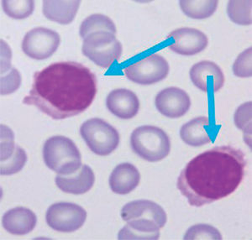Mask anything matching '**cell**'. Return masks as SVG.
Masks as SVG:
<instances>
[{"label": "cell", "instance_id": "obj_2", "mask_svg": "<svg viewBox=\"0 0 252 240\" xmlns=\"http://www.w3.org/2000/svg\"><path fill=\"white\" fill-rule=\"evenodd\" d=\"M247 166L242 150L217 146L187 164L177 187L191 206L201 208L235 192L243 180Z\"/></svg>", "mask_w": 252, "mask_h": 240}, {"label": "cell", "instance_id": "obj_15", "mask_svg": "<svg viewBox=\"0 0 252 240\" xmlns=\"http://www.w3.org/2000/svg\"><path fill=\"white\" fill-rule=\"evenodd\" d=\"M61 191L69 194L82 195L89 192L94 185L95 175L92 169L82 165L78 172L67 176L58 175L55 179Z\"/></svg>", "mask_w": 252, "mask_h": 240}, {"label": "cell", "instance_id": "obj_24", "mask_svg": "<svg viewBox=\"0 0 252 240\" xmlns=\"http://www.w3.org/2000/svg\"><path fill=\"white\" fill-rule=\"evenodd\" d=\"M1 5L6 15L15 20H24L33 14V0H2Z\"/></svg>", "mask_w": 252, "mask_h": 240}, {"label": "cell", "instance_id": "obj_4", "mask_svg": "<svg viewBox=\"0 0 252 240\" xmlns=\"http://www.w3.org/2000/svg\"><path fill=\"white\" fill-rule=\"evenodd\" d=\"M44 162L50 170L61 176L78 172L82 166V156L77 146L71 139L56 135L44 144Z\"/></svg>", "mask_w": 252, "mask_h": 240}, {"label": "cell", "instance_id": "obj_20", "mask_svg": "<svg viewBox=\"0 0 252 240\" xmlns=\"http://www.w3.org/2000/svg\"><path fill=\"white\" fill-rule=\"evenodd\" d=\"M217 0H181L182 11L193 20H205L211 17L218 8Z\"/></svg>", "mask_w": 252, "mask_h": 240}, {"label": "cell", "instance_id": "obj_16", "mask_svg": "<svg viewBox=\"0 0 252 240\" xmlns=\"http://www.w3.org/2000/svg\"><path fill=\"white\" fill-rule=\"evenodd\" d=\"M37 217L31 209L19 207L6 211L2 217V225L13 235H28L35 228Z\"/></svg>", "mask_w": 252, "mask_h": 240}, {"label": "cell", "instance_id": "obj_22", "mask_svg": "<svg viewBox=\"0 0 252 240\" xmlns=\"http://www.w3.org/2000/svg\"><path fill=\"white\" fill-rule=\"evenodd\" d=\"M229 20L240 26H250L252 23V0H230L227 6Z\"/></svg>", "mask_w": 252, "mask_h": 240}, {"label": "cell", "instance_id": "obj_11", "mask_svg": "<svg viewBox=\"0 0 252 240\" xmlns=\"http://www.w3.org/2000/svg\"><path fill=\"white\" fill-rule=\"evenodd\" d=\"M168 40L170 50L182 56H194L204 51L209 45V39L204 32L193 28H180L171 32Z\"/></svg>", "mask_w": 252, "mask_h": 240}, {"label": "cell", "instance_id": "obj_6", "mask_svg": "<svg viewBox=\"0 0 252 240\" xmlns=\"http://www.w3.org/2000/svg\"><path fill=\"white\" fill-rule=\"evenodd\" d=\"M82 52L97 66L109 68L121 59L123 47L115 34L97 31L83 39Z\"/></svg>", "mask_w": 252, "mask_h": 240}, {"label": "cell", "instance_id": "obj_19", "mask_svg": "<svg viewBox=\"0 0 252 240\" xmlns=\"http://www.w3.org/2000/svg\"><path fill=\"white\" fill-rule=\"evenodd\" d=\"M80 1L46 0L42 3V12L46 19L61 25H68L74 20L80 7Z\"/></svg>", "mask_w": 252, "mask_h": 240}, {"label": "cell", "instance_id": "obj_7", "mask_svg": "<svg viewBox=\"0 0 252 240\" xmlns=\"http://www.w3.org/2000/svg\"><path fill=\"white\" fill-rule=\"evenodd\" d=\"M80 134L90 150L100 156L115 151L121 141L117 129L98 118L85 121L81 125Z\"/></svg>", "mask_w": 252, "mask_h": 240}, {"label": "cell", "instance_id": "obj_13", "mask_svg": "<svg viewBox=\"0 0 252 240\" xmlns=\"http://www.w3.org/2000/svg\"><path fill=\"white\" fill-rule=\"evenodd\" d=\"M190 79L197 89L204 92H216L223 87L225 77L216 63L202 60L190 69Z\"/></svg>", "mask_w": 252, "mask_h": 240}, {"label": "cell", "instance_id": "obj_5", "mask_svg": "<svg viewBox=\"0 0 252 240\" xmlns=\"http://www.w3.org/2000/svg\"><path fill=\"white\" fill-rule=\"evenodd\" d=\"M130 146L141 159L158 162L169 154L171 140L166 132L157 126H140L132 132Z\"/></svg>", "mask_w": 252, "mask_h": 240}, {"label": "cell", "instance_id": "obj_17", "mask_svg": "<svg viewBox=\"0 0 252 240\" xmlns=\"http://www.w3.org/2000/svg\"><path fill=\"white\" fill-rule=\"evenodd\" d=\"M141 174L130 163L118 165L109 177V186L115 194L127 195L133 192L140 184Z\"/></svg>", "mask_w": 252, "mask_h": 240}, {"label": "cell", "instance_id": "obj_3", "mask_svg": "<svg viewBox=\"0 0 252 240\" xmlns=\"http://www.w3.org/2000/svg\"><path fill=\"white\" fill-rule=\"evenodd\" d=\"M121 217L127 224L119 232V240H158L167 221L165 210L150 200L127 203L121 210Z\"/></svg>", "mask_w": 252, "mask_h": 240}, {"label": "cell", "instance_id": "obj_23", "mask_svg": "<svg viewBox=\"0 0 252 240\" xmlns=\"http://www.w3.org/2000/svg\"><path fill=\"white\" fill-rule=\"evenodd\" d=\"M234 122L238 129L243 132L245 142L252 148V101L241 104L235 111Z\"/></svg>", "mask_w": 252, "mask_h": 240}, {"label": "cell", "instance_id": "obj_18", "mask_svg": "<svg viewBox=\"0 0 252 240\" xmlns=\"http://www.w3.org/2000/svg\"><path fill=\"white\" fill-rule=\"evenodd\" d=\"M180 137L192 147H200L212 141L211 121L208 117L195 118L181 127Z\"/></svg>", "mask_w": 252, "mask_h": 240}, {"label": "cell", "instance_id": "obj_10", "mask_svg": "<svg viewBox=\"0 0 252 240\" xmlns=\"http://www.w3.org/2000/svg\"><path fill=\"white\" fill-rule=\"evenodd\" d=\"M60 43L61 37L58 32L45 27H36L26 33L21 47L27 57L42 60L51 58Z\"/></svg>", "mask_w": 252, "mask_h": 240}, {"label": "cell", "instance_id": "obj_12", "mask_svg": "<svg viewBox=\"0 0 252 240\" xmlns=\"http://www.w3.org/2000/svg\"><path fill=\"white\" fill-rule=\"evenodd\" d=\"M155 105L159 113L165 117L178 119L188 113L191 107V99L183 89L170 87L156 96Z\"/></svg>", "mask_w": 252, "mask_h": 240}, {"label": "cell", "instance_id": "obj_8", "mask_svg": "<svg viewBox=\"0 0 252 240\" xmlns=\"http://www.w3.org/2000/svg\"><path fill=\"white\" fill-rule=\"evenodd\" d=\"M167 60L159 54H152L124 69L126 77L140 85H152L164 80L169 73Z\"/></svg>", "mask_w": 252, "mask_h": 240}, {"label": "cell", "instance_id": "obj_1", "mask_svg": "<svg viewBox=\"0 0 252 240\" xmlns=\"http://www.w3.org/2000/svg\"><path fill=\"white\" fill-rule=\"evenodd\" d=\"M97 90L96 76L83 64L56 62L34 73L23 103L35 106L53 120H65L89 109Z\"/></svg>", "mask_w": 252, "mask_h": 240}, {"label": "cell", "instance_id": "obj_21", "mask_svg": "<svg viewBox=\"0 0 252 240\" xmlns=\"http://www.w3.org/2000/svg\"><path fill=\"white\" fill-rule=\"evenodd\" d=\"M97 31L110 32L115 34L117 30L115 23L110 18L101 14L90 15L81 24L79 33L83 39L87 37L89 34Z\"/></svg>", "mask_w": 252, "mask_h": 240}, {"label": "cell", "instance_id": "obj_28", "mask_svg": "<svg viewBox=\"0 0 252 240\" xmlns=\"http://www.w3.org/2000/svg\"><path fill=\"white\" fill-rule=\"evenodd\" d=\"M22 78L17 69L12 67L8 73L1 74V95H9L20 89Z\"/></svg>", "mask_w": 252, "mask_h": 240}, {"label": "cell", "instance_id": "obj_14", "mask_svg": "<svg viewBox=\"0 0 252 240\" xmlns=\"http://www.w3.org/2000/svg\"><path fill=\"white\" fill-rule=\"evenodd\" d=\"M140 100L134 91L118 89L109 92L106 106L109 112L121 120H131L140 110Z\"/></svg>", "mask_w": 252, "mask_h": 240}, {"label": "cell", "instance_id": "obj_9", "mask_svg": "<svg viewBox=\"0 0 252 240\" xmlns=\"http://www.w3.org/2000/svg\"><path fill=\"white\" fill-rule=\"evenodd\" d=\"M87 219V211L78 204L57 203L46 211V220L50 228L61 233H72L83 227Z\"/></svg>", "mask_w": 252, "mask_h": 240}, {"label": "cell", "instance_id": "obj_26", "mask_svg": "<svg viewBox=\"0 0 252 240\" xmlns=\"http://www.w3.org/2000/svg\"><path fill=\"white\" fill-rule=\"evenodd\" d=\"M185 240H220L222 235L215 227L209 224H196L190 227L184 235Z\"/></svg>", "mask_w": 252, "mask_h": 240}, {"label": "cell", "instance_id": "obj_29", "mask_svg": "<svg viewBox=\"0 0 252 240\" xmlns=\"http://www.w3.org/2000/svg\"><path fill=\"white\" fill-rule=\"evenodd\" d=\"M15 135L8 126L1 124V161L8 160L14 154L15 150Z\"/></svg>", "mask_w": 252, "mask_h": 240}, {"label": "cell", "instance_id": "obj_27", "mask_svg": "<svg viewBox=\"0 0 252 240\" xmlns=\"http://www.w3.org/2000/svg\"><path fill=\"white\" fill-rule=\"evenodd\" d=\"M234 75L241 78H247L252 76V48L245 50L238 56L233 64Z\"/></svg>", "mask_w": 252, "mask_h": 240}, {"label": "cell", "instance_id": "obj_25", "mask_svg": "<svg viewBox=\"0 0 252 240\" xmlns=\"http://www.w3.org/2000/svg\"><path fill=\"white\" fill-rule=\"evenodd\" d=\"M27 161V155L20 146L15 147V152L8 160L1 161L0 173L2 176H12L20 172Z\"/></svg>", "mask_w": 252, "mask_h": 240}]
</instances>
